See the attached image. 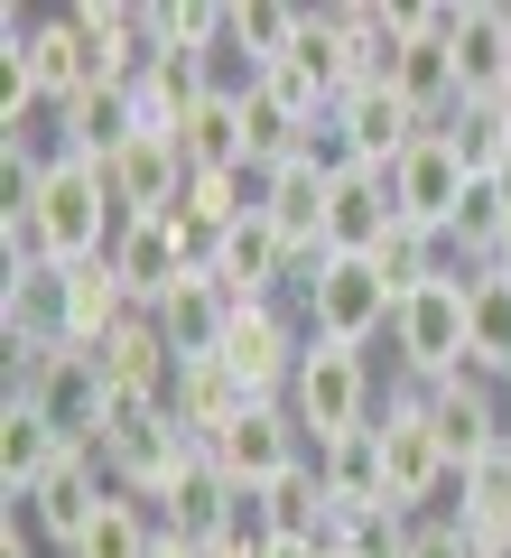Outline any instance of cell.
<instances>
[{"label": "cell", "mask_w": 511, "mask_h": 558, "mask_svg": "<svg viewBox=\"0 0 511 558\" xmlns=\"http://www.w3.org/2000/svg\"><path fill=\"white\" fill-rule=\"evenodd\" d=\"M381 400H391L381 354H363V344H334V336H307L297 381H289V418L307 428V447H334V438H354V428H373Z\"/></svg>", "instance_id": "obj_1"}, {"label": "cell", "mask_w": 511, "mask_h": 558, "mask_svg": "<svg viewBox=\"0 0 511 558\" xmlns=\"http://www.w3.org/2000/svg\"><path fill=\"white\" fill-rule=\"evenodd\" d=\"M297 317H307V336H334V344L381 354V336H391V317H400V279L381 270V260L316 252L307 279H297Z\"/></svg>", "instance_id": "obj_2"}, {"label": "cell", "mask_w": 511, "mask_h": 558, "mask_svg": "<svg viewBox=\"0 0 511 558\" xmlns=\"http://www.w3.org/2000/svg\"><path fill=\"white\" fill-rule=\"evenodd\" d=\"M381 344H391L400 391H428V381L465 373L474 363V279H428V289H410Z\"/></svg>", "instance_id": "obj_3"}, {"label": "cell", "mask_w": 511, "mask_h": 558, "mask_svg": "<svg viewBox=\"0 0 511 558\" xmlns=\"http://www.w3.org/2000/svg\"><path fill=\"white\" fill-rule=\"evenodd\" d=\"M381 484H391V512H410V521H437L455 502V465H447V447H437L418 391H400V381H391V400H381Z\"/></svg>", "instance_id": "obj_4"}, {"label": "cell", "mask_w": 511, "mask_h": 558, "mask_svg": "<svg viewBox=\"0 0 511 558\" xmlns=\"http://www.w3.org/2000/svg\"><path fill=\"white\" fill-rule=\"evenodd\" d=\"M10 400H28L65 447H94L102 418H112V373H102L94 344H57V354H38L20 381H10Z\"/></svg>", "instance_id": "obj_5"}, {"label": "cell", "mask_w": 511, "mask_h": 558, "mask_svg": "<svg viewBox=\"0 0 511 558\" xmlns=\"http://www.w3.org/2000/svg\"><path fill=\"white\" fill-rule=\"evenodd\" d=\"M418 410H428V428H437V447H447L455 475H465V465H484L492 447H511V391H502V381H484V373L428 381V391H418Z\"/></svg>", "instance_id": "obj_6"}, {"label": "cell", "mask_w": 511, "mask_h": 558, "mask_svg": "<svg viewBox=\"0 0 511 558\" xmlns=\"http://www.w3.org/2000/svg\"><path fill=\"white\" fill-rule=\"evenodd\" d=\"M102 502H112V475H102V457H94V447H65V457L47 465L38 484H28V494H10V512H28V531L47 539V558H65Z\"/></svg>", "instance_id": "obj_7"}, {"label": "cell", "mask_w": 511, "mask_h": 558, "mask_svg": "<svg viewBox=\"0 0 511 558\" xmlns=\"http://www.w3.org/2000/svg\"><path fill=\"white\" fill-rule=\"evenodd\" d=\"M297 354H307V317H297V299H279V307H242L233 336H223V363H233V381H242L252 400H289Z\"/></svg>", "instance_id": "obj_8"}, {"label": "cell", "mask_w": 511, "mask_h": 558, "mask_svg": "<svg viewBox=\"0 0 511 558\" xmlns=\"http://www.w3.org/2000/svg\"><path fill=\"white\" fill-rule=\"evenodd\" d=\"M102 260H112V279H121V299H131V307H158L186 270H205L178 215H131V223L112 233V252H102Z\"/></svg>", "instance_id": "obj_9"}, {"label": "cell", "mask_w": 511, "mask_h": 558, "mask_svg": "<svg viewBox=\"0 0 511 558\" xmlns=\"http://www.w3.org/2000/svg\"><path fill=\"white\" fill-rule=\"evenodd\" d=\"M205 457H215L233 484H279V475H297L316 447H307V428L289 418V400H252L223 438H205Z\"/></svg>", "instance_id": "obj_10"}, {"label": "cell", "mask_w": 511, "mask_h": 558, "mask_svg": "<svg viewBox=\"0 0 511 558\" xmlns=\"http://www.w3.org/2000/svg\"><path fill=\"white\" fill-rule=\"evenodd\" d=\"M400 233V186L391 168H344L326 186V252H354V260H381Z\"/></svg>", "instance_id": "obj_11"}, {"label": "cell", "mask_w": 511, "mask_h": 558, "mask_svg": "<svg viewBox=\"0 0 511 558\" xmlns=\"http://www.w3.org/2000/svg\"><path fill=\"white\" fill-rule=\"evenodd\" d=\"M149 512H158V531H168V539H186V549H215L223 521H233V475H223L205 447H186V465L158 484Z\"/></svg>", "instance_id": "obj_12"}, {"label": "cell", "mask_w": 511, "mask_h": 558, "mask_svg": "<svg viewBox=\"0 0 511 558\" xmlns=\"http://www.w3.org/2000/svg\"><path fill=\"white\" fill-rule=\"evenodd\" d=\"M102 178H112V205H121V223H131V215H178V196H186L196 168H186L178 131H139Z\"/></svg>", "instance_id": "obj_13"}, {"label": "cell", "mask_w": 511, "mask_h": 558, "mask_svg": "<svg viewBox=\"0 0 511 558\" xmlns=\"http://www.w3.org/2000/svg\"><path fill=\"white\" fill-rule=\"evenodd\" d=\"M149 317H158V336L178 344V363H205V354H223V336H233L242 299H233V289H223L215 270H186L178 289H168V299L149 307Z\"/></svg>", "instance_id": "obj_14"}, {"label": "cell", "mask_w": 511, "mask_h": 558, "mask_svg": "<svg viewBox=\"0 0 511 558\" xmlns=\"http://www.w3.org/2000/svg\"><path fill=\"white\" fill-rule=\"evenodd\" d=\"M391 186H400V215H410V223H437V233H447L455 205H465V186H474V168L455 159V140H447V131H418V140H410V159L391 168Z\"/></svg>", "instance_id": "obj_15"}, {"label": "cell", "mask_w": 511, "mask_h": 558, "mask_svg": "<svg viewBox=\"0 0 511 558\" xmlns=\"http://www.w3.org/2000/svg\"><path fill=\"white\" fill-rule=\"evenodd\" d=\"M334 121H344V140L363 149V168H400V159H410V140L428 131V121H418L381 75H373V84H354V94L334 102Z\"/></svg>", "instance_id": "obj_16"}, {"label": "cell", "mask_w": 511, "mask_h": 558, "mask_svg": "<svg viewBox=\"0 0 511 558\" xmlns=\"http://www.w3.org/2000/svg\"><path fill=\"white\" fill-rule=\"evenodd\" d=\"M455 75L465 102H492L511 84V0H455Z\"/></svg>", "instance_id": "obj_17"}, {"label": "cell", "mask_w": 511, "mask_h": 558, "mask_svg": "<svg viewBox=\"0 0 511 558\" xmlns=\"http://www.w3.org/2000/svg\"><path fill=\"white\" fill-rule=\"evenodd\" d=\"M252 186H260V215H270L307 260L326 252V186L334 178H316L307 159H279V168H252Z\"/></svg>", "instance_id": "obj_18"}, {"label": "cell", "mask_w": 511, "mask_h": 558, "mask_svg": "<svg viewBox=\"0 0 511 558\" xmlns=\"http://www.w3.org/2000/svg\"><path fill=\"white\" fill-rule=\"evenodd\" d=\"M168 410H178V428L205 447V438H223V428L252 410V391L233 381V363H223V354H205V363H178V381H168Z\"/></svg>", "instance_id": "obj_19"}, {"label": "cell", "mask_w": 511, "mask_h": 558, "mask_svg": "<svg viewBox=\"0 0 511 558\" xmlns=\"http://www.w3.org/2000/svg\"><path fill=\"white\" fill-rule=\"evenodd\" d=\"M102 354V373H112V391H149V400H168V381H178V344L158 336V317L139 307V317H121L112 336L94 344Z\"/></svg>", "instance_id": "obj_20"}, {"label": "cell", "mask_w": 511, "mask_h": 558, "mask_svg": "<svg viewBox=\"0 0 511 558\" xmlns=\"http://www.w3.org/2000/svg\"><path fill=\"white\" fill-rule=\"evenodd\" d=\"M316 475H326L334 512L391 502V484H381V418H373V428H354V438H334V447H316Z\"/></svg>", "instance_id": "obj_21"}, {"label": "cell", "mask_w": 511, "mask_h": 558, "mask_svg": "<svg viewBox=\"0 0 511 558\" xmlns=\"http://www.w3.org/2000/svg\"><path fill=\"white\" fill-rule=\"evenodd\" d=\"M57 457H65L57 428H47L28 400H0V494H28V484H38Z\"/></svg>", "instance_id": "obj_22"}, {"label": "cell", "mask_w": 511, "mask_h": 558, "mask_svg": "<svg viewBox=\"0 0 511 558\" xmlns=\"http://www.w3.org/2000/svg\"><path fill=\"white\" fill-rule=\"evenodd\" d=\"M149 549H158V512L139 494H112L94 521H84V539L65 558H149Z\"/></svg>", "instance_id": "obj_23"}, {"label": "cell", "mask_w": 511, "mask_h": 558, "mask_svg": "<svg viewBox=\"0 0 511 558\" xmlns=\"http://www.w3.org/2000/svg\"><path fill=\"white\" fill-rule=\"evenodd\" d=\"M410 539H418L410 512H391V502H363V512H334L326 549H334V558H410Z\"/></svg>", "instance_id": "obj_24"}, {"label": "cell", "mask_w": 511, "mask_h": 558, "mask_svg": "<svg viewBox=\"0 0 511 558\" xmlns=\"http://www.w3.org/2000/svg\"><path fill=\"white\" fill-rule=\"evenodd\" d=\"M465 373L511 381V279H492V270H474V363Z\"/></svg>", "instance_id": "obj_25"}, {"label": "cell", "mask_w": 511, "mask_h": 558, "mask_svg": "<svg viewBox=\"0 0 511 558\" xmlns=\"http://www.w3.org/2000/svg\"><path fill=\"white\" fill-rule=\"evenodd\" d=\"M437 131H447V140H455V159H465V168H474V178H492V168H502V159H511V121H502V112H492V102H455V112H447V121H437Z\"/></svg>", "instance_id": "obj_26"}, {"label": "cell", "mask_w": 511, "mask_h": 558, "mask_svg": "<svg viewBox=\"0 0 511 558\" xmlns=\"http://www.w3.org/2000/svg\"><path fill=\"white\" fill-rule=\"evenodd\" d=\"M233 28H242V47H252L260 65H289V57H297V28H307V10H289V0H233Z\"/></svg>", "instance_id": "obj_27"}, {"label": "cell", "mask_w": 511, "mask_h": 558, "mask_svg": "<svg viewBox=\"0 0 511 558\" xmlns=\"http://www.w3.org/2000/svg\"><path fill=\"white\" fill-rule=\"evenodd\" d=\"M410 558H484V549H474V539L455 531L447 512H437V521H418V539H410Z\"/></svg>", "instance_id": "obj_28"}, {"label": "cell", "mask_w": 511, "mask_h": 558, "mask_svg": "<svg viewBox=\"0 0 511 558\" xmlns=\"http://www.w3.org/2000/svg\"><path fill=\"white\" fill-rule=\"evenodd\" d=\"M260 558H326V539H270Z\"/></svg>", "instance_id": "obj_29"}, {"label": "cell", "mask_w": 511, "mask_h": 558, "mask_svg": "<svg viewBox=\"0 0 511 558\" xmlns=\"http://www.w3.org/2000/svg\"><path fill=\"white\" fill-rule=\"evenodd\" d=\"M149 558H215V549H186V539H168V531H158V549Z\"/></svg>", "instance_id": "obj_30"}, {"label": "cell", "mask_w": 511, "mask_h": 558, "mask_svg": "<svg viewBox=\"0 0 511 558\" xmlns=\"http://www.w3.org/2000/svg\"><path fill=\"white\" fill-rule=\"evenodd\" d=\"M492 112H502V121H511V84H502V94H492Z\"/></svg>", "instance_id": "obj_31"}]
</instances>
